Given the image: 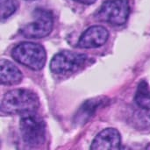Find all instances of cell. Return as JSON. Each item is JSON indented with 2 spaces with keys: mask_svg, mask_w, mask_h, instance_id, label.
Listing matches in <instances>:
<instances>
[{
  "mask_svg": "<svg viewBox=\"0 0 150 150\" xmlns=\"http://www.w3.org/2000/svg\"><path fill=\"white\" fill-rule=\"evenodd\" d=\"M40 106L37 95L32 91L16 89L6 92L2 99L1 110L8 114H27L35 112Z\"/></svg>",
  "mask_w": 150,
  "mask_h": 150,
  "instance_id": "obj_1",
  "label": "cell"
},
{
  "mask_svg": "<svg viewBox=\"0 0 150 150\" xmlns=\"http://www.w3.org/2000/svg\"><path fill=\"white\" fill-rule=\"evenodd\" d=\"M11 56L18 62L33 70L42 69L47 61L45 48L33 42L19 43L12 49Z\"/></svg>",
  "mask_w": 150,
  "mask_h": 150,
  "instance_id": "obj_2",
  "label": "cell"
},
{
  "mask_svg": "<svg viewBox=\"0 0 150 150\" xmlns=\"http://www.w3.org/2000/svg\"><path fill=\"white\" fill-rule=\"evenodd\" d=\"M21 137L24 142L33 148L42 145L46 139V124L41 117L34 112L24 114L19 122Z\"/></svg>",
  "mask_w": 150,
  "mask_h": 150,
  "instance_id": "obj_3",
  "label": "cell"
},
{
  "mask_svg": "<svg viewBox=\"0 0 150 150\" xmlns=\"http://www.w3.org/2000/svg\"><path fill=\"white\" fill-rule=\"evenodd\" d=\"M33 20L20 28V33L28 39H41L47 36L54 26V17L51 11L37 8L33 12Z\"/></svg>",
  "mask_w": 150,
  "mask_h": 150,
  "instance_id": "obj_4",
  "label": "cell"
},
{
  "mask_svg": "<svg viewBox=\"0 0 150 150\" xmlns=\"http://www.w3.org/2000/svg\"><path fill=\"white\" fill-rule=\"evenodd\" d=\"M130 14L128 0H108L105 2L99 11L100 19L114 25H124Z\"/></svg>",
  "mask_w": 150,
  "mask_h": 150,
  "instance_id": "obj_5",
  "label": "cell"
},
{
  "mask_svg": "<svg viewBox=\"0 0 150 150\" xmlns=\"http://www.w3.org/2000/svg\"><path fill=\"white\" fill-rule=\"evenodd\" d=\"M87 56L71 51H62L56 54L51 60L50 69L57 75L71 73L83 65Z\"/></svg>",
  "mask_w": 150,
  "mask_h": 150,
  "instance_id": "obj_6",
  "label": "cell"
},
{
  "mask_svg": "<svg viewBox=\"0 0 150 150\" xmlns=\"http://www.w3.org/2000/svg\"><path fill=\"white\" fill-rule=\"evenodd\" d=\"M109 33L102 25H93L88 28L80 37L78 47L81 48H97L103 46L108 40Z\"/></svg>",
  "mask_w": 150,
  "mask_h": 150,
  "instance_id": "obj_7",
  "label": "cell"
},
{
  "mask_svg": "<svg viewBox=\"0 0 150 150\" xmlns=\"http://www.w3.org/2000/svg\"><path fill=\"white\" fill-rule=\"evenodd\" d=\"M120 145L121 137L120 132L115 128H106L97 134L91 143V149H120Z\"/></svg>",
  "mask_w": 150,
  "mask_h": 150,
  "instance_id": "obj_8",
  "label": "cell"
},
{
  "mask_svg": "<svg viewBox=\"0 0 150 150\" xmlns=\"http://www.w3.org/2000/svg\"><path fill=\"white\" fill-rule=\"evenodd\" d=\"M21 71L10 61L1 60V83L5 85L18 84L22 81Z\"/></svg>",
  "mask_w": 150,
  "mask_h": 150,
  "instance_id": "obj_9",
  "label": "cell"
},
{
  "mask_svg": "<svg viewBox=\"0 0 150 150\" xmlns=\"http://www.w3.org/2000/svg\"><path fill=\"white\" fill-rule=\"evenodd\" d=\"M105 98H98L84 102L75 116V123L77 125H83L86 123L90 120V118L95 113L97 109L105 103Z\"/></svg>",
  "mask_w": 150,
  "mask_h": 150,
  "instance_id": "obj_10",
  "label": "cell"
},
{
  "mask_svg": "<svg viewBox=\"0 0 150 150\" xmlns=\"http://www.w3.org/2000/svg\"><path fill=\"white\" fill-rule=\"evenodd\" d=\"M134 100L140 108L150 110V85L147 81L142 80L138 84Z\"/></svg>",
  "mask_w": 150,
  "mask_h": 150,
  "instance_id": "obj_11",
  "label": "cell"
},
{
  "mask_svg": "<svg viewBox=\"0 0 150 150\" xmlns=\"http://www.w3.org/2000/svg\"><path fill=\"white\" fill-rule=\"evenodd\" d=\"M18 2L16 0H1V18L4 20L11 16L18 9Z\"/></svg>",
  "mask_w": 150,
  "mask_h": 150,
  "instance_id": "obj_12",
  "label": "cell"
},
{
  "mask_svg": "<svg viewBox=\"0 0 150 150\" xmlns=\"http://www.w3.org/2000/svg\"><path fill=\"white\" fill-rule=\"evenodd\" d=\"M77 3H80V4H94L97 0H74Z\"/></svg>",
  "mask_w": 150,
  "mask_h": 150,
  "instance_id": "obj_13",
  "label": "cell"
}]
</instances>
